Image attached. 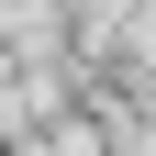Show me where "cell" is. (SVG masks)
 Segmentation results:
<instances>
[{"label": "cell", "instance_id": "obj_1", "mask_svg": "<svg viewBox=\"0 0 156 156\" xmlns=\"http://www.w3.org/2000/svg\"><path fill=\"white\" fill-rule=\"evenodd\" d=\"M134 56H145V78H156V11H145V34H134Z\"/></svg>", "mask_w": 156, "mask_h": 156}]
</instances>
